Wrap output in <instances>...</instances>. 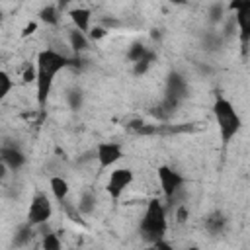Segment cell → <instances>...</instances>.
Returning <instances> with one entry per match:
<instances>
[{"mask_svg": "<svg viewBox=\"0 0 250 250\" xmlns=\"http://www.w3.org/2000/svg\"><path fill=\"white\" fill-rule=\"evenodd\" d=\"M66 2H70V0H61V4H66Z\"/></svg>", "mask_w": 250, "mask_h": 250, "instance_id": "cell-29", "label": "cell"}, {"mask_svg": "<svg viewBox=\"0 0 250 250\" xmlns=\"http://www.w3.org/2000/svg\"><path fill=\"white\" fill-rule=\"evenodd\" d=\"M0 160L8 170H20L25 164V154L16 145H2L0 146Z\"/></svg>", "mask_w": 250, "mask_h": 250, "instance_id": "cell-9", "label": "cell"}, {"mask_svg": "<svg viewBox=\"0 0 250 250\" xmlns=\"http://www.w3.org/2000/svg\"><path fill=\"white\" fill-rule=\"evenodd\" d=\"M188 215H189L188 207L186 205H178V209H176V221L178 223H186L188 221Z\"/></svg>", "mask_w": 250, "mask_h": 250, "instance_id": "cell-24", "label": "cell"}, {"mask_svg": "<svg viewBox=\"0 0 250 250\" xmlns=\"http://www.w3.org/2000/svg\"><path fill=\"white\" fill-rule=\"evenodd\" d=\"M59 8L57 6H45V8H41V12H39V18H41V21H45L47 25H57L59 23Z\"/></svg>", "mask_w": 250, "mask_h": 250, "instance_id": "cell-17", "label": "cell"}, {"mask_svg": "<svg viewBox=\"0 0 250 250\" xmlns=\"http://www.w3.org/2000/svg\"><path fill=\"white\" fill-rule=\"evenodd\" d=\"M188 92V84H186V78L178 72H172L168 76V82H166V96L176 100V102H182V98L186 96Z\"/></svg>", "mask_w": 250, "mask_h": 250, "instance_id": "cell-10", "label": "cell"}, {"mask_svg": "<svg viewBox=\"0 0 250 250\" xmlns=\"http://www.w3.org/2000/svg\"><path fill=\"white\" fill-rule=\"evenodd\" d=\"M41 246H43L45 250H59L62 244H61V240H59V234H55V232H47V234H43V242H41Z\"/></svg>", "mask_w": 250, "mask_h": 250, "instance_id": "cell-20", "label": "cell"}, {"mask_svg": "<svg viewBox=\"0 0 250 250\" xmlns=\"http://www.w3.org/2000/svg\"><path fill=\"white\" fill-rule=\"evenodd\" d=\"M68 43H70V49H72L74 55L86 51L88 45H90V43H88V35L82 33V31H78L76 27H72V29L68 31Z\"/></svg>", "mask_w": 250, "mask_h": 250, "instance_id": "cell-13", "label": "cell"}, {"mask_svg": "<svg viewBox=\"0 0 250 250\" xmlns=\"http://www.w3.org/2000/svg\"><path fill=\"white\" fill-rule=\"evenodd\" d=\"M35 27H37L35 23H29V25L25 27V31H23V35H29V33H33V31H35Z\"/></svg>", "mask_w": 250, "mask_h": 250, "instance_id": "cell-26", "label": "cell"}, {"mask_svg": "<svg viewBox=\"0 0 250 250\" xmlns=\"http://www.w3.org/2000/svg\"><path fill=\"white\" fill-rule=\"evenodd\" d=\"M49 189H51L53 197H55L59 203L64 201V199L68 197V191H70L68 182H66L62 176H53V178L49 180Z\"/></svg>", "mask_w": 250, "mask_h": 250, "instance_id": "cell-12", "label": "cell"}, {"mask_svg": "<svg viewBox=\"0 0 250 250\" xmlns=\"http://www.w3.org/2000/svg\"><path fill=\"white\" fill-rule=\"evenodd\" d=\"M223 18H225V8H223V4L215 2L211 6V10H209V21L211 23H219V21H223Z\"/></svg>", "mask_w": 250, "mask_h": 250, "instance_id": "cell-21", "label": "cell"}, {"mask_svg": "<svg viewBox=\"0 0 250 250\" xmlns=\"http://www.w3.org/2000/svg\"><path fill=\"white\" fill-rule=\"evenodd\" d=\"M225 227H227V219L221 211H215L205 219V230L209 234H221L225 230Z\"/></svg>", "mask_w": 250, "mask_h": 250, "instance_id": "cell-14", "label": "cell"}, {"mask_svg": "<svg viewBox=\"0 0 250 250\" xmlns=\"http://www.w3.org/2000/svg\"><path fill=\"white\" fill-rule=\"evenodd\" d=\"M12 88H14L12 78H10L4 70H0V104H2V102H4V98L12 92Z\"/></svg>", "mask_w": 250, "mask_h": 250, "instance_id": "cell-19", "label": "cell"}, {"mask_svg": "<svg viewBox=\"0 0 250 250\" xmlns=\"http://www.w3.org/2000/svg\"><path fill=\"white\" fill-rule=\"evenodd\" d=\"M96 203H98V201H96L94 191H82L80 197H78L76 207H78V211H80L82 215H92L94 209H96Z\"/></svg>", "mask_w": 250, "mask_h": 250, "instance_id": "cell-15", "label": "cell"}, {"mask_svg": "<svg viewBox=\"0 0 250 250\" xmlns=\"http://www.w3.org/2000/svg\"><path fill=\"white\" fill-rule=\"evenodd\" d=\"M170 2H172V4H178V6H182V4H186L188 0H170Z\"/></svg>", "mask_w": 250, "mask_h": 250, "instance_id": "cell-28", "label": "cell"}, {"mask_svg": "<svg viewBox=\"0 0 250 250\" xmlns=\"http://www.w3.org/2000/svg\"><path fill=\"white\" fill-rule=\"evenodd\" d=\"M88 33H90L92 39H102V37H105L107 31H105V27H102V25H94V27H90Z\"/></svg>", "mask_w": 250, "mask_h": 250, "instance_id": "cell-23", "label": "cell"}, {"mask_svg": "<svg viewBox=\"0 0 250 250\" xmlns=\"http://www.w3.org/2000/svg\"><path fill=\"white\" fill-rule=\"evenodd\" d=\"M166 205L158 199H150L141 219V234L148 240H158L166 232Z\"/></svg>", "mask_w": 250, "mask_h": 250, "instance_id": "cell-2", "label": "cell"}, {"mask_svg": "<svg viewBox=\"0 0 250 250\" xmlns=\"http://www.w3.org/2000/svg\"><path fill=\"white\" fill-rule=\"evenodd\" d=\"M68 55L61 53L57 49H43L37 55V64H35V86H37V104L39 107H45L47 98L53 90L55 78L61 70L68 66Z\"/></svg>", "mask_w": 250, "mask_h": 250, "instance_id": "cell-1", "label": "cell"}, {"mask_svg": "<svg viewBox=\"0 0 250 250\" xmlns=\"http://www.w3.org/2000/svg\"><path fill=\"white\" fill-rule=\"evenodd\" d=\"M146 53H148V51H146V47H143V45H139V43H137V45H133V47L129 49L127 59H129L131 62H137V61H139V59H143Z\"/></svg>", "mask_w": 250, "mask_h": 250, "instance_id": "cell-22", "label": "cell"}, {"mask_svg": "<svg viewBox=\"0 0 250 250\" xmlns=\"http://www.w3.org/2000/svg\"><path fill=\"white\" fill-rule=\"evenodd\" d=\"M82 100H84V96H82V90L80 88H70L66 92V102H68V105L72 109H78L82 105Z\"/></svg>", "mask_w": 250, "mask_h": 250, "instance_id": "cell-18", "label": "cell"}, {"mask_svg": "<svg viewBox=\"0 0 250 250\" xmlns=\"http://www.w3.org/2000/svg\"><path fill=\"white\" fill-rule=\"evenodd\" d=\"M51 215H53L51 199L47 197V193L37 191L31 197V203H29V209H27V223L33 225V227H39V225H45L51 219Z\"/></svg>", "mask_w": 250, "mask_h": 250, "instance_id": "cell-4", "label": "cell"}, {"mask_svg": "<svg viewBox=\"0 0 250 250\" xmlns=\"http://www.w3.org/2000/svg\"><path fill=\"white\" fill-rule=\"evenodd\" d=\"M156 178H158L160 189H162L164 197L168 199V203L180 193V189H182V186L186 182V178L180 172H176L174 168H170V166H160L156 170Z\"/></svg>", "mask_w": 250, "mask_h": 250, "instance_id": "cell-5", "label": "cell"}, {"mask_svg": "<svg viewBox=\"0 0 250 250\" xmlns=\"http://www.w3.org/2000/svg\"><path fill=\"white\" fill-rule=\"evenodd\" d=\"M94 158H98L100 162V168H109L113 166L115 162H119L123 158V146L119 143H100L96 146V152H94Z\"/></svg>", "mask_w": 250, "mask_h": 250, "instance_id": "cell-8", "label": "cell"}, {"mask_svg": "<svg viewBox=\"0 0 250 250\" xmlns=\"http://www.w3.org/2000/svg\"><path fill=\"white\" fill-rule=\"evenodd\" d=\"M6 170H8V168H6V166H4V162L0 160V178H2L4 174H6Z\"/></svg>", "mask_w": 250, "mask_h": 250, "instance_id": "cell-27", "label": "cell"}, {"mask_svg": "<svg viewBox=\"0 0 250 250\" xmlns=\"http://www.w3.org/2000/svg\"><path fill=\"white\" fill-rule=\"evenodd\" d=\"M70 20H72V25L82 33H88L92 27V12L88 8H72Z\"/></svg>", "mask_w": 250, "mask_h": 250, "instance_id": "cell-11", "label": "cell"}, {"mask_svg": "<svg viewBox=\"0 0 250 250\" xmlns=\"http://www.w3.org/2000/svg\"><path fill=\"white\" fill-rule=\"evenodd\" d=\"M213 113H215V119H217V125H219V133H221V139L223 143H229L232 141V137H236V133L240 131V115L236 113V109L232 107V104L225 98H219L215 104H213Z\"/></svg>", "mask_w": 250, "mask_h": 250, "instance_id": "cell-3", "label": "cell"}, {"mask_svg": "<svg viewBox=\"0 0 250 250\" xmlns=\"http://www.w3.org/2000/svg\"><path fill=\"white\" fill-rule=\"evenodd\" d=\"M230 8L234 10V21H236V29L240 31L242 37V45L246 47V41L250 37V0H232Z\"/></svg>", "mask_w": 250, "mask_h": 250, "instance_id": "cell-7", "label": "cell"}, {"mask_svg": "<svg viewBox=\"0 0 250 250\" xmlns=\"http://www.w3.org/2000/svg\"><path fill=\"white\" fill-rule=\"evenodd\" d=\"M23 82H35V66H27L23 72Z\"/></svg>", "mask_w": 250, "mask_h": 250, "instance_id": "cell-25", "label": "cell"}, {"mask_svg": "<svg viewBox=\"0 0 250 250\" xmlns=\"http://www.w3.org/2000/svg\"><path fill=\"white\" fill-rule=\"evenodd\" d=\"M131 184H133V172L129 168H115L113 172H109L105 189L111 199H119L129 189Z\"/></svg>", "mask_w": 250, "mask_h": 250, "instance_id": "cell-6", "label": "cell"}, {"mask_svg": "<svg viewBox=\"0 0 250 250\" xmlns=\"http://www.w3.org/2000/svg\"><path fill=\"white\" fill-rule=\"evenodd\" d=\"M33 234H35V227L29 225V223H25V225H21V227L16 230V234H14V244H16V246H23V244H27V242L33 238Z\"/></svg>", "mask_w": 250, "mask_h": 250, "instance_id": "cell-16", "label": "cell"}]
</instances>
